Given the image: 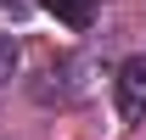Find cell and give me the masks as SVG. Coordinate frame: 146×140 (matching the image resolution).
Wrapping results in <instances>:
<instances>
[{
    "label": "cell",
    "instance_id": "cell-2",
    "mask_svg": "<svg viewBox=\"0 0 146 140\" xmlns=\"http://www.w3.org/2000/svg\"><path fill=\"white\" fill-rule=\"evenodd\" d=\"M96 6H101V0H45V11H51L56 22H68V28H90Z\"/></svg>",
    "mask_w": 146,
    "mask_h": 140
},
{
    "label": "cell",
    "instance_id": "cell-1",
    "mask_svg": "<svg viewBox=\"0 0 146 140\" xmlns=\"http://www.w3.org/2000/svg\"><path fill=\"white\" fill-rule=\"evenodd\" d=\"M112 84H118V112H124L129 123L146 118V56H129Z\"/></svg>",
    "mask_w": 146,
    "mask_h": 140
},
{
    "label": "cell",
    "instance_id": "cell-3",
    "mask_svg": "<svg viewBox=\"0 0 146 140\" xmlns=\"http://www.w3.org/2000/svg\"><path fill=\"white\" fill-rule=\"evenodd\" d=\"M17 62H23L17 39H11V34H0V84H11V79H17Z\"/></svg>",
    "mask_w": 146,
    "mask_h": 140
}]
</instances>
